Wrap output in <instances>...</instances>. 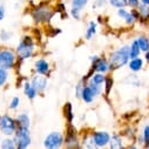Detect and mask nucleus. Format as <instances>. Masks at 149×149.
I'll use <instances>...</instances> for the list:
<instances>
[{"label":"nucleus","instance_id":"f257e3e1","mask_svg":"<svg viewBox=\"0 0 149 149\" xmlns=\"http://www.w3.org/2000/svg\"><path fill=\"white\" fill-rule=\"evenodd\" d=\"M129 61V46H122L118 51L113 52L109 56V70H116L126 66Z\"/></svg>","mask_w":149,"mask_h":149},{"label":"nucleus","instance_id":"f03ea898","mask_svg":"<svg viewBox=\"0 0 149 149\" xmlns=\"http://www.w3.org/2000/svg\"><path fill=\"white\" fill-rule=\"evenodd\" d=\"M33 52H34V42L32 38L25 36L24 39H21V41L17 47V55L19 56L20 60H26L33 55Z\"/></svg>","mask_w":149,"mask_h":149},{"label":"nucleus","instance_id":"7ed1b4c3","mask_svg":"<svg viewBox=\"0 0 149 149\" xmlns=\"http://www.w3.org/2000/svg\"><path fill=\"white\" fill-rule=\"evenodd\" d=\"M31 134H29V128H21L18 127L15 133H14V142H15V148L18 149H25L31 144Z\"/></svg>","mask_w":149,"mask_h":149},{"label":"nucleus","instance_id":"20e7f679","mask_svg":"<svg viewBox=\"0 0 149 149\" xmlns=\"http://www.w3.org/2000/svg\"><path fill=\"white\" fill-rule=\"evenodd\" d=\"M17 62V53L10 48H4L0 51V68L12 69Z\"/></svg>","mask_w":149,"mask_h":149},{"label":"nucleus","instance_id":"39448f33","mask_svg":"<svg viewBox=\"0 0 149 149\" xmlns=\"http://www.w3.org/2000/svg\"><path fill=\"white\" fill-rule=\"evenodd\" d=\"M65 144V137L60 132H51L44 140V147L48 149L61 148Z\"/></svg>","mask_w":149,"mask_h":149},{"label":"nucleus","instance_id":"423d86ee","mask_svg":"<svg viewBox=\"0 0 149 149\" xmlns=\"http://www.w3.org/2000/svg\"><path fill=\"white\" fill-rule=\"evenodd\" d=\"M17 128H18L17 120H14L13 118H11L8 115L0 116V132L4 135H6V136L14 135Z\"/></svg>","mask_w":149,"mask_h":149},{"label":"nucleus","instance_id":"0eeeda50","mask_svg":"<svg viewBox=\"0 0 149 149\" xmlns=\"http://www.w3.org/2000/svg\"><path fill=\"white\" fill-rule=\"evenodd\" d=\"M32 17L35 22H48L53 17V12L47 7L41 6L32 11Z\"/></svg>","mask_w":149,"mask_h":149},{"label":"nucleus","instance_id":"6e6552de","mask_svg":"<svg viewBox=\"0 0 149 149\" xmlns=\"http://www.w3.org/2000/svg\"><path fill=\"white\" fill-rule=\"evenodd\" d=\"M91 137L94 142L95 148H103L108 146L110 141V135L107 132H94L91 135Z\"/></svg>","mask_w":149,"mask_h":149},{"label":"nucleus","instance_id":"1a4fd4ad","mask_svg":"<svg viewBox=\"0 0 149 149\" xmlns=\"http://www.w3.org/2000/svg\"><path fill=\"white\" fill-rule=\"evenodd\" d=\"M65 144L67 147H77V144H78L77 129L73 127L72 123H69V126L67 128V133H66V137H65Z\"/></svg>","mask_w":149,"mask_h":149},{"label":"nucleus","instance_id":"9d476101","mask_svg":"<svg viewBox=\"0 0 149 149\" xmlns=\"http://www.w3.org/2000/svg\"><path fill=\"white\" fill-rule=\"evenodd\" d=\"M31 84L38 93H44L47 87V79L45 77H42L41 74H38L36 77H33Z\"/></svg>","mask_w":149,"mask_h":149},{"label":"nucleus","instance_id":"9b49d317","mask_svg":"<svg viewBox=\"0 0 149 149\" xmlns=\"http://www.w3.org/2000/svg\"><path fill=\"white\" fill-rule=\"evenodd\" d=\"M49 62L45 59H39L35 61L34 70L36 74H41V75H48L49 74Z\"/></svg>","mask_w":149,"mask_h":149},{"label":"nucleus","instance_id":"f8f14e48","mask_svg":"<svg viewBox=\"0 0 149 149\" xmlns=\"http://www.w3.org/2000/svg\"><path fill=\"white\" fill-rule=\"evenodd\" d=\"M118 15H119L121 19H123L127 25H133V24L135 22V20H136L135 17H134V14H133V12L127 11L126 7L119 8V10H118Z\"/></svg>","mask_w":149,"mask_h":149},{"label":"nucleus","instance_id":"ddd939ff","mask_svg":"<svg viewBox=\"0 0 149 149\" xmlns=\"http://www.w3.org/2000/svg\"><path fill=\"white\" fill-rule=\"evenodd\" d=\"M128 67H129V69L132 70V72H134V73H137V72H140L141 69H142V67H143V60L141 59V58H134V59H129V61H128Z\"/></svg>","mask_w":149,"mask_h":149},{"label":"nucleus","instance_id":"4468645a","mask_svg":"<svg viewBox=\"0 0 149 149\" xmlns=\"http://www.w3.org/2000/svg\"><path fill=\"white\" fill-rule=\"evenodd\" d=\"M80 99H81L84 102H86V103H92L93 100L95 99L94 93L92 92V89L89 88V86H88L87 84L85 85V87H84V89H82V93H81Z\"/></svg>","mask_w":149,"mask_h":149},{"label":"nucleus","instance_id":"2eb2a0df","mask_svg":"<svg viewBox=\"0 0 149 149\" xmlns=\"http://www.w3.org/2000/svg\"><path fill=\"white\" fill-rule=\"evenodd\" d=\"M63 116H65V119L67 120L68 125H69V123H73L74 114H73V106H72L70 102H67V103L63 106Z\"/></svg>","mask_w":149,"mask_h":149},{"label":"nucleus","instance_id":"dca6fc26","mask_svg":"<svg viewBox=\"0 0 149 149\" xmlns=\"http://www.w3.org/2000/svg\"><path fill=\"white\" fill-rule=\"evenodd\" d=\"M24 93H25V95H26L29 100L35 99V97H36V95H38V92H36V91L34 89V87L32 86V84H31V82H28V81L24 84Z\"/></svg>","mask_w":149,"mask_h":149},{"label":"nucleus","instance_id":"f3484780","mask_svg":"<svg viewBox=\"0 0 149 149\" xmlns=\"http://www.w3.org/2000/svg\"><path fill=\"white\" fill-rule=\"evenodd\" d=\"M17 125H18V127H21V128H29V126H31L29 116L25 113L19 114L17 116Z\"/></svg>","mask_w":149,"mask_h":149},{"label":"nucleus","instance_id":"a211bd4d","mask_svg":"<svg viewBox=\"0 0 149 149\" xmlns=\"http://www.w3.org/2000/svg\"><path fill=\"white\" fill-rule=\"evenodd\" d=\"M109 147H110L111 149H121V148H123L121 136H120V135H118V134H114L113 136H110Z\"/></svg>","mask_w":149,"mask_h":149},{"label":"nucleus","instance_id":"6ab92c4d","mask_svg":"<svg viewBox=\"0 0 149 149\" xmlns=\"http://www.w3.org/2000/svg\"><path fill=\"white\" fill-rule=\"evenodd\" d=\"M137 12L140 14V19H143L144 21L149 20V6L148 5H144V4H139L137 6Z\"/></svg>","mask_w":149,"mask_h":149},{"label":"nucleus","instance_id":"aec40b11","mask_svg":"<svg viewBox=\"0 0 149 149\" xmlns=\"http://www.w3.org/2000/svg\"><path fill=\"white\" fill-rule=\"evenodd\" d=\"M140 53H141V49L139 47V44H137V40L135 39L132 45L129 46V59H134V58H137L140 56Z\"/></svg>","mask_w":149,"mask_h":149},{"label":"nucleus","instance_id":"412c9836","mask_svg":"<svg viewBox=\"0 0 149 149\" xmlns=\"http://www.w3.org/2000/svg\"><path fill=\"white\" fill-rule=\"evenodd\" d=\"M137 40V44H139V47L141 49V52H147L149 51V39L144 35H140L139 38L136 39Z\"/></svg>","mask_w":149,"mask_h":149},{"label":"nucleus","instance_id":"4be33fe9","mask_svg":"<svg viewBox=\"0 0 149 149\" xmlns=\"http://www.w3.org/2000/svg\"><path fill=\"white\" fill-rule=\"evenodd\" d=\"M96 22H94V21H91L89 22V25H88V28H87V31H86V34H85V38L87 39V40H91L93 36L96 34Z\"/></svg>","mask_w":149,"mask_h":149},{"label":"nucleus","instance_id":"5701e85b","mask_svg":"<svg viewBox=\"0 0 149 149\" xmlns=\"http://www.w3.org/2000/svg\"><path fill=\"white\" fill-rule=\"evenodd\" d=\"M104 79H106L104 74H102V73H97V72L93 73V74H92V77H91V81L94 82V84H97V85H102V84L104 82Z\"/></svg>","mask_w":149,"mask_h":149},{"label":"nucleus","instance_id":"b1692460","mask_svg":"<svg viewBox=\"0 0 149 149\" xmlns=\"http://www.w3.org/2000/svg\"><path fill=\"white\" fill-rule=\"evenodd\" d=\"M87 85L89 86V88L92 89V92L94 93V95H95V97L97 96V95H100L101 93H102V86L101 85H97V84H94V82H92L91 80L87 82Z\"/></svg>","mask_w":149,"mask_h":149},{"label":"nucleus","instance_id":"393cba45","mask_svg":"<svg viewBox=\"0 0 149 149\" xmlns=\"http://www.w3.org/2000/svg\"><path fill=\"white\" fill-rule=\"evenodd\" d=\"M108 1L111 6L116 7V8H123V7L128 6L127 0H108Z\"/></svg>","mask_w":149,"mask_h":149},{"label":"nucleus","instance_id":"a878e982","mask_svg":"<svg viewBox=\"0 0 149 149\" xmlns=\"http://www.w3.org/2000/svg\"><path fill=\"white\" fill-rule=\"evenodd\" d=\"M1 147L3 149H13L15 148V142H14V139H5L3 142H1Z\"/></svg>","mask_w":149,"mask_h":149},{"label":"nucleus","instance_id":"bb28decb","mask_svg":"<svg viewBox=\"0 0 149 149\" xmlns=\"http://www.w3.org/2000/svg\"><path fill=\"white\" fill-rule=\"evenodd\" d=\"M103 84H104V93H106V95H109L111 88H113L114 81H113V79H111V78H106Z\"/></svg>","mask_w":149,"mask_h":149},{"label":"nucleus","instance_id":"cd10ccee","mask_svg":"<svg viewBox=\"0 0 149 149\" xmlns=\"http://www.w3.org/2000/svg\"><path fill=\"white\" fill-rule=\"evenodd\" d=\"M142 137H143V146L147 148V147L149 146V125H146V126L143 127Z\"/></svg>","mask_w":149,"mask_h":149},{"label":"nucleus","instance_id":"c85d7f7f","mask_svg":"<svg viewBox=\"0 0 149 149\" xmlns=\"http://www.w3.org/2000/svg\"><path fill=\"white\" fill-rule=\"evenodd\" d=\"M7 79H8V72H7V69L0 68V87H3L7 82Z\"/></svg>","mask_w":149,"mask_h":149},{"label":"nucleus","instance_id":"c756f323","mask_svg":"<svg viewBox=\"0 0 149 149\" xmlns=\"http://www.w3.org/2000/svg\"><path fill=\"white\" fill-rule=\"evenodd\" d=\"M89 0H72V7H78V8H84Z\"/></svg>","mask_w":149,"mask_h":149},{"label":"nucleus","instance_id":"7c9ffc66","mask_svg":"<svg viewBox=\"0 0 149 149\" xmlns=\"http://www.w3.org/2000/svg\"><path fill=\"white\" fill-rule=\"evenodd\" d=\"M80 12H81V10L80 8H78V7H72V10H70V15L75 19V20H79L80 19Z\"/></svg>","mask_w":149,"mask_h":149},{"label":"nucleus","instance_id":"2f4dec72","mask_svg":"<svg viewBox=\"0 0 149 149\" xmlns=\"http://www.w3.org/2000/svg\"><path fill=\"white\" fill-rule=\"evenodd\" d=\"M19 103H20V99L18 96H14L10 102V109H17L19 107Z\"/></svg>","mask_w":149,"mask_h":149},{"label":"nucleus","instance_id":"473e14b6","mask_svg":"<svg viewBox=\"0 0 149 149\" xmlns=\"http://www.w3.org/2000/svg\"><path fill=\"white\" fill-rule=\"evenodd\" d=\"M11 33L10 32H7V31H1V33H0V38H1V40H4V41H7V40H10V38H11Z\"/></svg>","mask_w":149,"mask_h":149},{"label":"nucleus","instance_id":"72a5a7b5","mask_svg":"<svg viewBox=\"0 0 149 149\" xmlns=\"http://www.w3.org/2000/svg\"><path fill=\"white\" fill-rule=\"evenodd\" d=\"M127 3H128V6H130V7L135 8V7H137V6H139L140 0H127Z\"/></svg>","mask_w":149,"mask_h":149},{"label":"nucleus","instance_id":"f704fd0d","mask_svg":"<svg viewBox=\"0 0 149 149\" xmlns=\"http://www.w3.org/2000/svg\"><path fill=\"white\" fill-rule=\"evenodd\" d=\"M107 4V0H96V3H95V6L93 7H102Z\"/></svg>","mask_w":149,"mask_h":149},{"label":"nucleus","instance_id":"c9c22d12","mask_svg":"<svg viewBox=\"0 0 149 149\" xmlns=\"http://www.w3.org/2000/svg\"><path fill=\"white\" fill-rule=\"evenodd\" d=\"M5 18V8L4 6H0V21Z\"/></svg>","mask_w":149,"mask_h":149},{"label":"nucleus","instance_id":"e433bc0d","mask_svg":"<svg viewBox=\"0 0 149 149\" xmlns=\"http://www.w3.org/2000/svg\"><path fill=\"white\" fill-rule=\"evenodd\" d=\"M144 58H146V60L149 62V51H147V52H146V55H144Z\"/></svg>","mask_w":149,"mask_h":149},{"label":"nucleus","instance_id":"4c0bfd02","mask_svg":"<svg viewBox=\"0 0 149 149\" xmlns=\"http://www.w3.org/2000/svg\"><path fill=\"white\" fill-rule=\"evenodd\" d=\"M141 4H144V5L149 6V0H141Z\"/></svg>","mask_w":149,"mask_h":149},{"label":"nucleus","instance_id":"58836bf2","mask_svg":"<svg viewBox=\"0 0 149 149\" xmlns=\"http://www.w3.org/2000/svg\"><path fill=\"white\" fill-rule=\"evenodd\" d=\"M148 39H149V33H148Z\"/></svg>","mask_w":149,"mask_h":149},{"label":"nucleus","instance_id":"ea45409f","mask_svg":"<svg viewBox=\"0 0 149 149\" xmlns=\"http://www.w3.org/2000/svg\"><path fill=\"white\" fill-rule=\"evenodd\" d=\"M147 148H149V146H148V147H147Z\"/></svg>","mask_w":149,"mask_h":149}]
</instances>
